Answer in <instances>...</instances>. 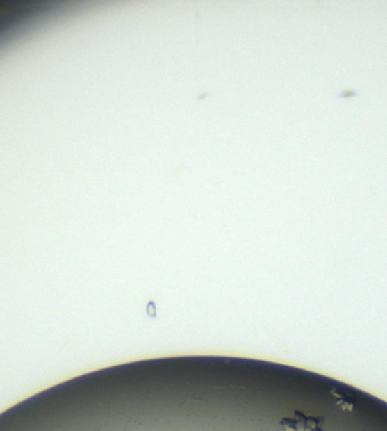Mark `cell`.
<instances>
[{"label": "cell", "mask_w": 387, "mask_h": 431, "mask_svg": "<svg viewBox=\"0 0 387 431\" xmlns=\"http://www.w3.org/2000/svg\"><path fill=\"white\" fill-rule=\"evenodd\" d=\"M285 431H325L324 416H307L306 413L295 410L294 415L280 421Z\"/></svg>", "instance_id": "obj_1"}]
</instances>
